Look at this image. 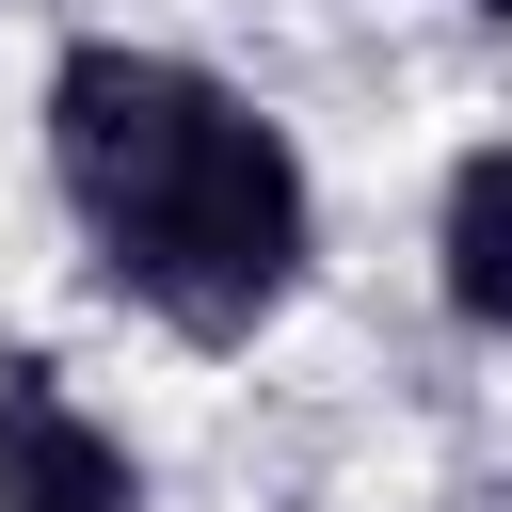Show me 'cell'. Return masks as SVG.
I'll return each mask as SVG.
<instances>
[{
  "label": "cell",
  "instance_id": "cell-3",
  "mask_svg": "<svg viewBox=\"0 0 512 512\" xmlns=\"http://www.w3.org/2000/svg\"><path fill=\"white\" fill-rule=\"evenodd\" d=\"M432 288H448L464 336L512 352V128L448 160V192H432Z\"/></svg>",
  "mask_w": 512,
  "mask_h": 512
},
{
  "label": "cell",
  "instance_id": "cell-4",
  "mask_svg": "<svg viewBox=\"0 0 512 512\" xmlns=\"http://www.w3.org/2000/svg\"><path fill=\"white\" fill-rule=\"evenodd\" d=\"M464 16H512V0H464Z\"/></svg>",
  "mask_w": 512,
  "mask_h": 512
},
{
  "label": "cell",
  "instance_id": "cell-1",
  "mask_svg": "<svg viewBox=\"0 0 512 512\" xmlns=\"http://www.w3.org/2000/svg\"><path fill=\"white\" fill-rule=\"evenodd\" d=\"M48 192L112 304H144L192 352H240L320 272V176L304 144L192 48L80 32L48 64Z\"/></svg>",
  "mask_w": 512,
  "mask_h": 512
},
{
  "label": "cell",
  "instance_id": "cell-2",
  "mask_svg": "<svg viewBox=\"0 0 512 512\" xmlns=\"http://www.w3.org/2000/svg\"><path fill=\"white\" fill-rule=\"evenodd\" d=\"M0 512H144V448L48 352H0Z\"/></svg>",
  "mask_w": 512,
  "mask_h": 512
}]
</instances>
